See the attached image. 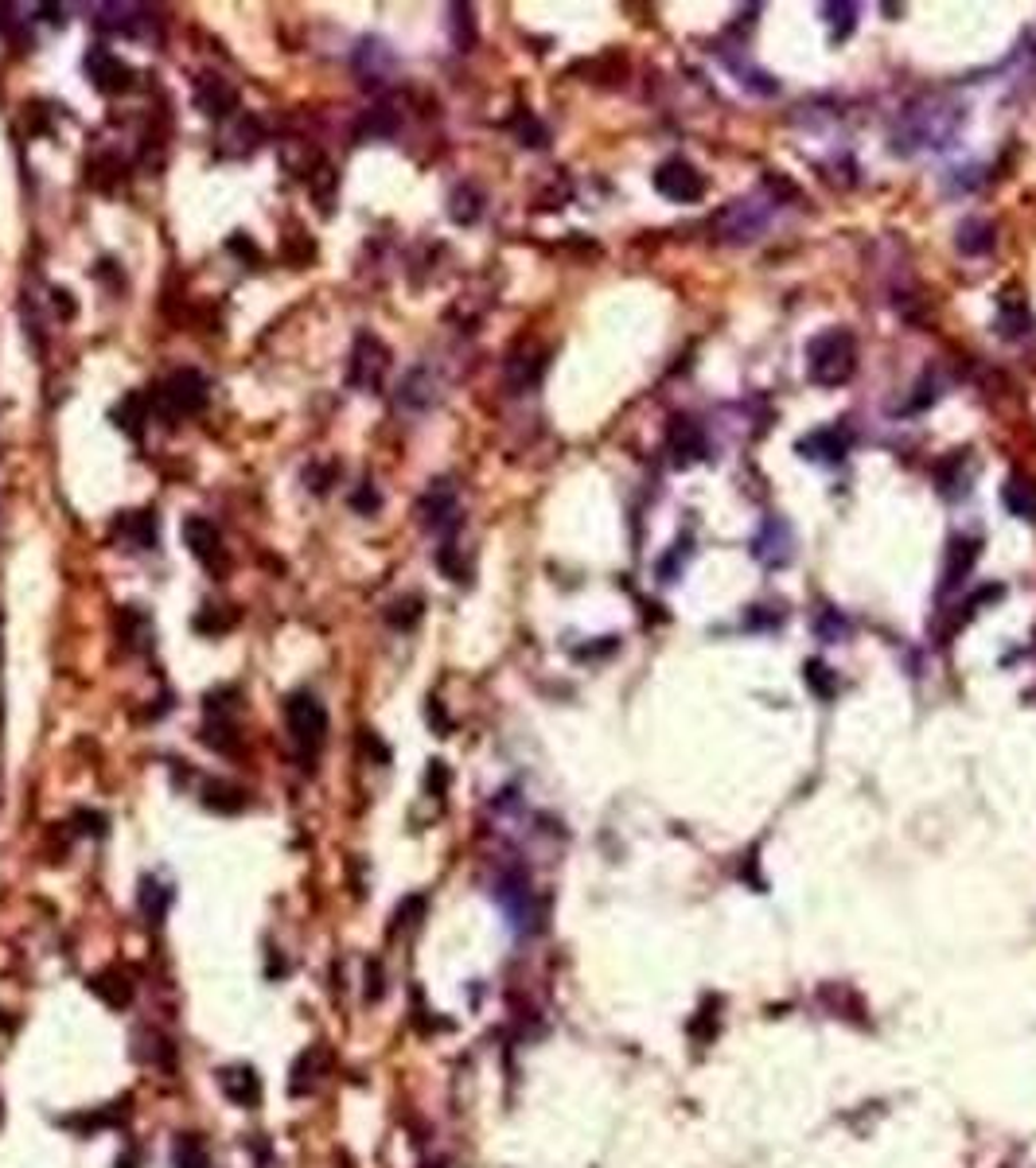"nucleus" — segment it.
Returning <instances> with one entry per match:
<instances>
[{
	"instance_id": "29",
	"label": "nucleus",
	"mask_w": 1036,
	"mask_h": 1168,
	"mask_svg": "<svg viewBox=\"0 0 1036 1168\" xmlns=\"http://www.w3.org/2000/svg\"><path fill=\"white\" fill-rule=\"evenodd\" d=\"M172 1161H176V1168H211V1153L196 1133H183L172 1149Z\"/></svg>"
},
{
	"instance_id": "25",
	"label": "nucleus",
	"mask_w": 1036,
	"mask_h": 1168,
	"mask_svg": "<svg viewBox=\"0 0 1036 1168\" xmlns=\"http://www.w3.org/2000/svg\"><path fill=\"white\" fill-rule=\"evenodd\" d=\"M94 23L102 27V32H121V36H132L137 32V23L145 20L141 12V4H94Z\"/></svg>"
},
{
	"instance_id": "15",
	"label": "nucleus",
	"mask_w": 1036,
	"mask_h": 1168,
	"mask_svg": "<svg viewBox=\"0 0 1036 1168\" xmlns=\"http://www.w3.org/2000/svg\"><path fill=\"white\" fill-rule=\"evenodd\" d=\"M971 484H974L971 452H950L947 460L939 463V471H935V487H939V495H943L947 503H959V499L971 491Z\"/></svg>"
},
{
	"instance_id": "30",
	"label": "nucleus",
	"mask_w": 1036,
	"mask_h": 1168,
	"mask_svg": "<svg viewBox=\"0 0 1036 1168\" xmlns=\"http://www.w3.org/2000/svg\"><path fill=\"white\" fill-rule=\"evenodd\" d=\"M211 811H222V815H238L246 807V794L230 783H207V798H203Z\"/></svg>"
},
{
	"instance_id": "22",
	"label": "nucleus",
	"mask_w": 1036,
	"mask_h": 1168,
	"mask_svg": "<svg viewBox=\"0 0 1036 1168\" xmlns=\"http://www.w3.org/2000/svg\"><path fill=\"white\" fill-rule=\"evenodd\" d=\"M993 328H997L1001 339H1025V335L1036 328V320L1021 296H1001V312H997V324H993Z\"/></svg>"
},
{
	"instance_id": "2",
	"label": "nucleus",
	"mask_w": 1036,
	"mask_h": 1168,
	"mask_svg": "<svg viewBox=\"0 0 1036 1168\" xmlns=\"http://www.w3.org/2000/svg\"><path fill=\"white\" fill-rule=\"evenodd\" d=\"M854 371H858V339L850 328H826L807 343V378L815 386L822 390L846 386Z\"/></svg>"
},
{
	"instance_id": "13",
	"label": "nucleus",
	"mask_w": 1036,
	"mask_h": 1168,
	"mask_svg": "<svg viewBox=\"0 0 1036 1168\" xmlns=\"http://www.w3.org/2000/svg\"><path fill=\"white\" fill-rule=\"evenodd\" d=\"M795 452H799L803 460L822 463V467H834V463L846 460V452H850V437H846L841 429H815V433H807L803 441L795 444Z\"/></svg>"
},
{
	"instance_id": "32",
	"label": "nucleus",
	"mask_w": 1036,
	"mask_h": 1168,
	"mask_svg": "<svg viewBox=\"0 0 1036 1168\" xmlns=\"http://www.w3.org/2000/svg\"><path fill=\"white\" fill-rule=\"evenodd\" d=\"M939 394H943V382H939L935 375H924V378H920V386H916V394H912L905 405H901V418H908V413H920V409H931V405L939 401Z\"/></svg>"
},
{
	"instance_id": "1",
	"label": "nucleus",
	"mask_w": 1036,
	"mask_h": 1168,
	"mask_svg": "<svg viewBox=\"0 0 1036 1168\" xmlns=\"http://www.w3.org/2000/svg\"><path fill=\"white\" fill-rule=\"evenodd\" d=\"M963 121L967 113L959 102H947V98H920L905 106L901 121L892 125V153L912 156V153H927V149H947L955 145V136L963 132Z\"/></svg>"
},
{
	"instance_id": "9",
	"label": "nucleus",
	"mask_w": 1036,
	"mask_h": 1168,
	"mask_svg": "<svg viewBox=\"0 0 1036 1168\" xmlns=\"http://www.w3.org/2000/svg\"><path fill=\"white\" fill-rule=\"evenodd\" d=\"M752 557H756L764 569H783V565H792V557H795L792 526H787L783 518L768 514V518L760 522V530H756V538H752Z\"/></svg>"
},
{
	"instance_id": "18",
	"label": "nucleus",
	"mask_w": 1036,
	"mask_h": 1168,
	"mask_svg": "<svg viewBox=\"0 0 1036 1168\" xmlns=\"http://www.w3.org/2000/svg\"><path fill=\"white\" fill-rule=\"evenodd\" d=\"M542 371H546V351H538V347L514 351L507 358V386L514 394H527L542 382Z\"/></svg>"
},
{
	"instance_id": "33",
	"label": "nucleus",
	"mask_w": 1036,
	"mask_h": 1168,
	"mask_svg": "<svg viewBox=\"0 0 1036 1168\" xmlns=\"http://www.w3.org/2000/svg\"><path fill=\"white\" fill-rule=\"evenodd\" d=\"M815 635L826 643H841L850 635V619L841 616L838 608H822L815 616Z\"/></svg>"
},
{
	"instance_id": "24",
	"label": "nucleus",
	"mask_w": 1036,
	"mask_h": 1168,
	"mask_svg": "<svg viewBox=\"0 0 1036 1168\" xmlns=\"http://www.w3.org/2000/svg\"><path fill=\"white\" fill-rule=\"evenodd\" d=\"M397 401H401L405 409H429V405L437 401V378L429 375L425 367H418V371H410V375L401 378V390H397Z\"/></svg>"
},
{
	"instance_id": "19",
	"label": "nucleus",
	"mask_w": 1036,
	"mask_h": 1168,
	"mask_svg": "<svg viewBox=\"0 0 1036 1168\" xmlns=\"http://www.w3.org/2000/svg\"><path fill=\"white\" fill-rule=\"evenodd\" d=\"M1001 503L1010 514L1025 518V522H1036V480H1029L1025 471H1014L1005 484H1001Z\"/></svg>"
},
{
	"instance_id": "26",
	"label": "nucleus",
	"mask_w": 1036,
	"mask_h": 1168,
	"mask_svg": "<svg viewBox=\"0 0 1036 1168\" xmlns=\"http://www.w3.org/2000/svg\"><path fill=\"white\" fill-rule=\"evenodd\" d=\"M818 16L830 27V44H841L854 27H858V4H818Z\"/></svg>"
},
{
	"instance_id": "4",
	"label": "nucleus",
	"mask_w": 1036,
	"mask_h": 1168,
	"mask_svg": "<svg viewBox=\"0 0 1036 1168\" xmlns=\"http://www.w3.org/2000/svg\"><path fill=\"white\" fill-rule=\"evenodd\" d=\"M285 725L296 752H301V760H316L320 748H324V740H328V709H324V702L316 693H309V689L292 693L285 702Z\"/></svg>"
},
{
	"instance_id": "10",
	"label": "nucleus",
	"mask_w": 1036,
	"mask_h": 1168,
	"mask_svg": "<svg viewBox=\"0 0 1036 1168\" xmlns=\"http://www.w3.org/2000/svg\"><path fill=\"white\" fill-rule=\"evenodd\" d=\"M421 526L433 530V534H452L460 526V503H456V487L448 480H437V484L425 491V499L418 503Z\"/></svg>"
},
{
	"instance_id": "38",
	"label": "nucleus",
	"mask_w": 1036,
	"mask_h": 1168,
	"mask_svg": "<svg viewBox=\"0 0 1036 1168\" xmlns=\"http://www.w3.org/2000/svg\"><path fill=\"white\" fill-rule=\"evenodd\" d=\"M523 145H530V149H542L546 145V129L538 125V121H523Z\"/></svg>"
},
{
	"instance_id": "27",
	"label": "nucleus",
	"mask_w": 1036,
	"mask_h": 1168,
	"mask_svg": "<svg viewBox=\"0 0 1036 1168\" xmlns=\"http://www.w3.org/2000/svg\"><path fill=\"white\" fill-rule=\"evenodd\" d=\"M448 215H452V222H460V226H472V222L484 215V196H480L472 183H464V187L452 191V207H448Z\"/></svg>"
},
{
	"instance_id": "7",
	"label": "nucleus",
	"mask_w": 1036,
	"mask_h": 1168,
	"mask_svg": "<svg viewBox=\"0 0 1036 1168\" xmlns=\"http://www.w3.org/2000/svg\"><path fill=\"white\" fill-rule=\"evenodd\" d=\"M706 176L690 164V160H683V156H674V160H662L659 168H655V191H659L662 199H670V203H698V199L706 196Z\"/></svg>"
},
{
	"instance_id": "3",
	"label": "nucleus",
	"mask_w": 1036,
	"mask_h": 1168,
	"mask_svg": "<svg viewBox=\"0 0 1036 1168\" xmlns=\"http://www.w3.org/2000/svg\"><path fill=\"white\" fill-rule=\"evenodd\" d=\"M772 207H775L772 199H756V196L732 199V203H725V207L713 215V234L728 245L756 242V238L768 230V222H772Z\"/></svg>"
},
{
	"instance_id": "6",
	"label": "nucleus",
	"mask_w": 1036,
	"mask_h": 1168,
	"mask_svg": "<svg viewBox=\"0 0 1036 1168\" xmlns=\"http://www.w3.org/2000/svg\"><path fill=\"white\" fill-rule=\"evenodd\" d=\"M183 542H187L192 557H196V561L203 565V569H207V573H215V576L226 573V565H230V553H226V546H222V534H219V526H215L211 518H203V514H192V518H183Z\"/></svg>"
},
{
	"instance_id": "17",
	"label": "nucleus",
	"mask_w": 1036,
	"mask_h": 1168,
	"mask_svg": "<svg viewBox=\"0 0 1036 1168\" xmlns=\"http://www.w3.org/2000/svg\"><path fill=\"white\" fill-rule=\"evenodd\" d=\"M196 106L207 117H226L230 110H238V90L230 87L222 74H203L196 82Z\"/></svg>"
},
{
	"instance_id": "14",
	"label": "nucleus",
	"mask_w": 1036,
	"mask_h": 1168,
	"mask_svg": "<svg viewBox=\"0 0 1036 1168\" xmlns=\"http://www.w3.org/2000/svg\"><path fill=\"white\" fill-rule=\"evenodd\" d=\"M978 553H982L978 538H967V534H955V538H950L947 561H943V593H955V589L967 585V576H971L974 565H978Z\"/></svg>"
},
{
	"instance_id": "16",
	"label": "nucleus",
	"mask_w": 1036,
	"mask_h": 1168,
	"mask_svg": "<svg viewBox=\"0 0 1036 1168\" xmlns=\"http://www.w3.org/2000/svg\"><path fill=\"white\" fill-rule=\"evenodd\" d=\"M955 245H959L963 258H986L997 245V226L990 219H982V215H971V219H963L955 226Z\"/></svg>"
},
{
	"instance_id": "35",
	"label": "nucleus",
	"mask_w": 1036,
	"mask_h": 1168,
	"mask_svg": "<svg viewBox=\"0 0 1036 1168\" xmlns=\"http://www.w3.org/2000/svg\"><path fill=\"white\" fill-rule=\"evenodd\" d=\"M694 553V542H690V534H683L678 542H674V550L666 553V557H659V565H655V573H659V580H674V576L683 573L686 557Z\"/></svg>"
},
{
	"instance_id": "23",
	"label": "nucleus",
	"mask_w": 1036,
	"mask_h": 1168,
	"mask_svg": "<svg viewBox=\"0 0 1036 1168\" xmlns=\"http://www.w3.org/2000/svg\"><path fill=\"white\" fill-rule=\"evenodd\" d=\"M117 635H121V643L129 651H145V647H153V619L145 616L137 604H125L117 612Z\"/></svg>"
},
{
	"instance_id": "21",
	"label": "nucleus",
	"mask_w": 1036,
	"mask_h": 1168,
	"mask_svg": "<svg viewBox=\"0 0 1036 1168\" xmlns=\"http://www.w3.org/2000/svg\"><path fill=\"white\" fill-rule=\"evenodd\" d=\"M219 1082H222V1095L234 1106H258V1099H262V1082L254 1075V1067H226L219 1075Z\"/></svg>"
},
{
	"instance_id": "28",
	"label": "nucleus",
	"mask_w": 1036,
	"mask_h": 1168,
	"mask_svg": "<svg viewBox=\"0 0 1036 1168\" xmlns=\"http://www.w3.org/2000/svg\"><path fill=\"white\" fill-rule=\"evenodd\" d=\"M382 59H390V51L378 40H367L355 51V70L363 74V82H382Z\"/></svg>"
},
{
	"instance_id": "31",
	"label": "nucleus",
	"mask_w": 1036,
	"mask_h": 1168,
	"mask_svg": "<svg viewBox=\"0 0 1036 1168\" xmlns=\"http://www.w3.org/2000/svg\"><path fill=\"white\" fill-rule=\"evenodd\" d=\"M153 418V405H145V397L141 394H129L125 397V405L117 409V425L129 433V437H141V425Z\"/></svg>"
},
{
	"instance_id": "39",
	"label": "nucleus",
	"mask_w": 1036,
	"mask_h": 1168,
	"mask_svg": "<svg viewBox=\"0 0 1036 1168\" xmlns=\"http://www.w3.org/2000/svg\"><path fill=\"white\" fill-rule=\"evenodd\" d=\"M351 507H359V510H375V507H378V495H375V491H371V484H367V487H363V491H359V495H355Z\"/></svg>"
},
{
	"instance_id": "11",
	"label": "nucleus",
	"mask_w": 1036,
	"mask_h": 1168,
	"mask_svg": "<svg viewBox=\"0 0 1036 1168\" xmlns=\"http://www.w3.org/2000/svg\"><path fill=\"white\" fill-rule=\"evenodd\" d=\"M87 74L98 94H121L132 87V66L106 44H94L87 51Z\"/></svg>"
},
{
	"instance_id": "20",
	"label": "nucleus",
	"mask_w": 1036,
	"mask_h": 1168,
	"mask_svg": "<svg viewBox=\"0 0 1036 1168\" xmlns=\"http://www.w3.org/2000/svg\"><path fill=\"white\" fill-rule=\"evenodd\" d=\"M117 538L129 546V550H153L156 546V514L153 510H129L117 518Z\"/></svg>"
},
{
	"instance_id": "12",
	"label": "nucleus",
	"mask_w": 1036,
	"mask_h": 1168,
	"mask_svg": "<svg viewBox=\"0 0 1036 1168\" xmlns=\"http://www.w3.org/2000/svg\"><path fill=\"white\" fill-rule=\"evenodd\" d=\"M382 375H386V351H382V343H378V339L363 335V339H359V347H355V354H351V375L347 378H351V386L375 394L378 386H382Z\"/></svg>"
},
{
	"instance_id": "8",
	"label": "nucleus",
	"mask_w": 1036,
	"mask_h": 1168,
	"mask_svg": "<svg viewBox=\"0 0 1036 1168\" xmlns=\"http://www.w3.org/2000/svg\"><path fill=\"white\" fill-rule=\"evenodd\" d=\"M666 452H670V463H674V467H694V463H702L709 456L706 429H702L694 418H686V413L670 418V425H666Z\"/></svg>"
},
{
	"instance_id": "37",
	"label": "nucleus",
	"mask_w": 1036,
	"mask_h": 1168,
	"mask_svg": "<svg viewBox=\"0 0 1036 1168\" xmlns=\"http://www.w3.org/2000/svg\"><path fill=\"white\" fill-rule=\"evenodd\" d=\"M363 132H371V136H390V132H394V117H390V110H375V121L367 117V121H363Z\"/></svg>"
},
{
	"instance_id": "5",
	"label": "nucleus",
	"mask_w": 1036,
	"mask_h": 1168,
	"mask_svg": "<svg viewBox=\"0 0 1036 1168\" xmlns=\"http://www.w3.org/2000/svg\"><path fill=\"white\" fill-rule=\"evenodd\" d=\"M211 397V386L199 371H176L168 382H160L153 394V405L160 418H196L199 409L207 405Z\"/></svg>"
},
{
	"instance_id": "34",
	"label": "nucleus",
	"mask_w": 1036,
	"mask_h": 1168,
	"mask_svg": "<svg viewBox=\"0 0 1036 1168\" xmlns=\"http://www.w3.org/2000/svg\"><path fill=\"white\" fill-rule=\"evenodd\" d=\"M807 685H811V693H818L822 702H830V698L838 693V678H834V670L818 659L807 662Z\"/></svg>"
},
{
	"instance_id": "36",
	"label": "nucleus",
	"mask_w": 1036,
	"mask_h": 1168,
	"mask_svg": "<svg viewBox=\"0 0 1036 1168\" xmlns=\"http://www.w3.org/2000/svg\"><path fill=\"white\" fill-rule=\"evenodd\" d=\"M386 619H390L394 627H401V631H410V627L421 619V600H414V596L394 600V604H390V612H386Z\"/></svg>"
}]
</instances>
